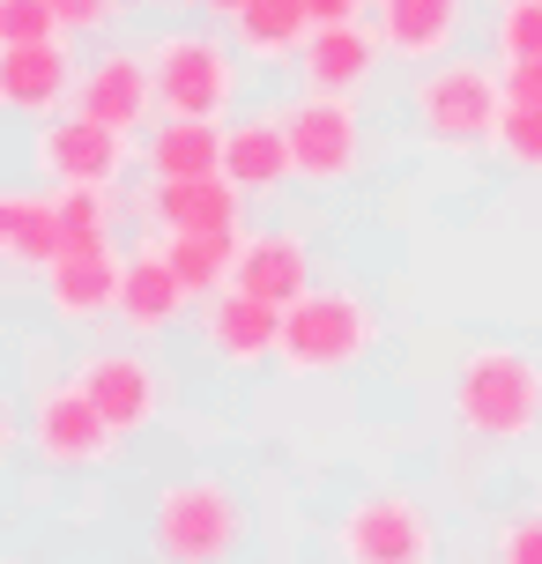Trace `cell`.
<instances>
[{"instance_id":"cell-1","label":"cell","mask_w":542,"mask_h":564,"mask_svg":"<svg viewBox=\"0 0 542 564\" xmlns=\"http://www.w3.org/2000/svg\"><path fill=\"white\" fill-rule=\"evenodd\" d=\"M454 416L476 438H528L542 423V365L520 349H468L454 365Z\"/></svg>"},{"instance_id":"cell-2","label":"cell","mask_w":542,"mask_h":564,"mask_svg":"<svg viewBox=\"0 0 542 564\" xmlns=\"http://www.w3.org/2000/svg\"><path fill=\"white\" fill-rule=\"evenodd\" d=\"M246 535V506L238 490L216 476H186L156 490V512H149V542L164 564H224Z\"/></svg>"},{"instance_id":"cell-3","label":"cell","mask_w":542,"mask_h":564,"mask_svg":"<svg viewBox=\"0 0 542 564\" xmlns=\"http://www.w3.org/2000/svg\"><path fill=\"white\" fill-rule=\"evenodd\" d=\"M371 341H379V319L357 290H305L283 312V365L305 371V379L349 371L357 357H371Z\"/></svg>"},{"instance_id":"cell-4","label":"cell","mask_w":542,"mask_h":564,"mask_svg":"<svg viewBox=\"0 0 542 564\" xmlns=\"http://www.w3.org/2000/svg\"><path fill=\"white\" fill-rule=\"evenodd\" d=\"M149 67H156V105L172 119H224V105L238 97V59L208 30H164L149 45Z\"/></svg>"},{"instance_id":"cell-5","label":"cell","mask_w":542,"mask_h":564,"mask_svg":"<svg viewBox=\"0 0 542 564\" xmlns=\"http://www.w3.org/2000/svg\"><path fill=\"white\" fill-rule=\"evenodd\" d=\"M506 75L484 67V59H438L424 83H416V119H424L431 141H498V119H506Z\"/></svg>"},{"instance_id":"cell-6","label":"cell","mask_w":542,"mask_h":564,"mask_svg":"<svg viewBox=\"0 0 542 564\" xmlns=\"http://www.w3.org/2000/svg\"><path fill=\"white\" fill-rule=\"evenodd\" d=\"M23 438H30V453H37L45 468H97L119 431L97 416V401H89L75 379H53V387H37V394H30Z\"/></svg>"},{"instance_id":"cell-7","label":"cell","mask_w":542,"mask_h":564,"mask_svg":"<svg viewBox=\"0 0 542 564\" xmlns=\"http://www.w3.org/2000/svg\"><path fill=\"white\" fill-rule=\"evenodd\" d=\"M343 564H431V512L401 490H371L335 528Z\"/></svg>"},{"instance_id":"cell-8","label":"cell","mask_w":542,"mask_h":564,"mask_svg":"<svg viewBox=\"0 0 542 564\" xmlns=\"http://www.w3.org/2000/svg\"><path fill=\"white\" fill-rule=\"evenodd\" d=\"M283 134H290L297 178H313V186L349 178L357 156H365V127H357V105H349V97H319L313 89V97L283 105Z\"/></svg>"},{"instance_id":"cell-9","label":"cell","mask_w":542,"mask_h":564,"mask_svg":"<svg viewBox=\"0 0 542 564\" xmlns=\"http://www.w3.org/2000/svg\"><path fill=\"white\" fill-rule=\"evenodd\" d=\"M37 171L53 186H112L119 164H127V134L105 127L89 112H67V119H37V141H30Z\"/></svg>"},{"instance_id":"cell-10","label":"cell","mask_w":542,"mask_h":564,"mask_svg":"<svg viewBox=\"0 0 542 564\" xmlns=\"http://www.w3.org/2000/svg\"><path fill=\"white\" fill-rule=\"evenodd\" d=\"M75 387L97 401V416L112 423L119 438L149 431L156 409H164V379H156L149 357H134V349H89L83 365H75Z\"/></svg>"},{"instance_id":"cell-11","label":"cell","mask_w":542,"mask_h":564,"mask_svg":"<svg viewBox=\"0 0 542 564\" xmlns=\"http://www.w3.org/2000/svg\"><path fill=\"white\" fill-rule=\"evenodd\" d=\"M83 67L67 53V37L45 45H0V105L15 119H59V105H75Z\"/></svg>"},{"instance_id":"cell-12","label":"cell","mask_w":542,"mask_h":564,"mask_svg":"<svg viewBox=\"0 0 542 564\" xmlns=\"http://www.w3.org/2000/svg\"><path fill=\"white\" fill-rule=\"evenodd\" d=\"M75 112L105 119V127H119V134H134V127L156 112V67H149V53H127V45L97 53V59L83 67Z\"/></svg>"},{"instance_id":"cell-13","label":"cell","mask_w":542,"mask_h":564,"mask_svg":"<svg viewBox=\"0 0 542 564\" xmlns=\"http://www.w3.org/2000/svg\"><path fill=\"white\" fill-rule=\"evenodd\" d=\"M200 335H208V349H216L224 365L253 371V365H268V357H283V305L246 297V290H224V297H208Z\"/></svg>"},{"instance_id":"cell-14","label":"cell","mask_w":542,"mask_h":564,"mask_svg":"<svg viewBox=\"0 0 542 564\" xmlns=\"http://www.w3.org/2000/svg\"><path fill=\"white\" fill-rule=\"evenodd\" d=\"M379 53H387L379 30H365V23H319L313 37H305L297 67H305V89H319V97H357V89L379 75Z\"/></svg>"},{"instance_id":"cell-15","label":"cell","mask_w":542,"mask_h":564,"mask_svg":"<svg viewBox=\"0 0 542 564\" xmlns=\"http://www.w3.org/2000/svg\"><path fill=\"white\" fill-rule=\"evenodd\" d=\"M230 290H246V297H268V305H297L305 290H313V253H305V238L297 230H253L246 246H238V275Z\"/></svg>"},{"instance_id":"cell-16","label":"cell","mask_w":542,"mask_h":564,"mask_svg":"<svg viewBox=\"0 0 542 564\" xmlns=\"http://www.w3.org/2000/svg\"><path fill=\"white\" fill-rule=\"evenodd\" d=\"M186 305H194V290H186V275L172 268L164 238H156V246H142V253H127V275H119V319H127L134 335L172 327Z\"/></svg>"},{"instance_id":"cell-17","label":"cell","mask_w":542,"mask_h":564,"mask_svg":"<svg viewBox=\"0 0 542 564\" xmlns=\"http://www.w3.org/2000/svg\"><path fill=\"white\" fill-rule=\"evenodd\" d=\"M149 216H156V230H238L246 186H238L230 171H208V178H156Z\"/></svg>"},{"instance_id":"cell-18","label":"cell","mask_w":542,"mask_h":564,"mask_svg":"<svg viewBox=\"0 0 542 564\" xmlns=\"http://www.w3.org/2000/svg\"><path fill=\"white\" fill-rule=\"evenodd\" d=\"M119 275H127V260L112 246H97V253H59L45 268V305L59 319H105L119 312Z\"/></svg>"},{"instance_id":"cell-19","label":"cell","mask_w":542,"mask_h":564,"mask_svg":"<svg viewBox=\"0 0 542 564\" xmlns=\"http://www.w3.org/2000/svg\"><path fill=\"white\" fill-rule=\"evenodd\" d=\"M371 8H379L371 30L401 59H446L460 37V15H468V0H371Z\"/></svg>"},{"instance_id":"cell-20","label":"cell","mask_w":542,"mask_h":564,"mask_svg":"<svg viewBox=\"0 0 542 564\" xmlns=\"http://www.w3.org/2000/svg\"><path fill=\"white\" fill-rule=\"evenodd\" d=\"M0 253L30 275H45L59 260V194H30V186L0 194Z\"/></svg>"},{"instance_id":"cell-21","label":"cell","mask_w":542,"mask_h":564,"mask_svg":"<svg viewBox=\"0 0 542 564\" xmlns=\"http://www.w3.org/2000/svg\"><path fill=\"white\" fill-rule=\"evenodd\" d=\"M224 149H230V127L164 112V127H156L149 149H142V164L156 171V178H208V171H224Z\"/></svg>"},{"instance_id":"cell-22","label":"cell","mask_w":542,"mask_h":564,"mask_svg":"<svg viewBox=\"0 0 542 564\" xmlns=\"http://www.w3.org/2000/svg\"><path fill=\"white\" fill-rule=\"evenodd\" d=\"M224 171L246 186V194H275L283 178H297L283 112H275V119H238V127H230V149H224Z\"/></svg>"},{"instance_id":"cell-23","label":"cell","mask_w":542,"mask_h":564,"mask_svg":"<svg viewBox=\"0 0 542 564\" xmlns=\"http://www.w3.org/2000/svg\"><path fill=\"white\" fill-rule=\"evenodd\" d=\"M230 23H238V45H246L253 59H297L305 37L319 30L305 0H246Z\"/></svg>"},{"instance_id":"cell-24","label":"cell","mask_w":542,"mask_h":564,"mask_svg":"<svg viewBox=\"0 0 542 564\" xmlns=\"http://www.w3.org/2000/svg\"><path fill=\"white\" fill-rule=\"evenodd\" d=\"M238 230H164V253H172V268L186 275V290L194 297H224L230 275H238Z\"/></svg>"},{"instance_id":"cell-25","label":"cell","mask_w":542,"mask_h":564,"mask_svg":"<svg viewBox=\"0 0 542 564\" xmlns=\"http://www.w3.org/2000/svg\"><path fill=\"white\" fill-rule=\"evenodd\" d=\"M97 246H112L105 186H59V253H97Z\"/></svg>"},{"instance_id":"cell-26","label":"cell","mask_w":542,"mask_h":564,"mask_svg":"<svg viewBox=\"0 0 542 564\" xmlns=\"http://www.w3.org/2000/svg\"><path fill=\"white\" fill-rule=\"evenodd\" d=\"M45 37H67L53 0H0V45H45Z\"/></svg>"},{"instance_id":"cell-27","label":"cell","mask_w":542,"mask_h":564,"mask_svg":"<svg viewBox=\"0 0 542 564\" xmlns=\"http://www.w3.org/2000/svg\"><path fill=\"white\" fill-rule=\"evenodd\" d=\"M498 53L506 59H542V0H506V8H498Z\"/></svg>"},{"instance_id":"cell-28","label":"cell","mask_w":542,"mask_h":564,"mask_svg":"<svg viewBox=\"0 0 542 564\" xmlns=\"http://www.w3.org/2000/svg\"><path fill=\"white\" fill-rule=\"evenodd\" d=\"M498 149H506L513 164L542 171V105H506V119H498Z\"/></svg>"},{"instance_id":"cell-29","label":"cell","mask_w":542,"mask_h":564,"mask_svg":"<svg viewBox=\"0 0 542 564\" xmlns=\"http://www.w3.org/2000/svg\"><path fill=\"white\" fill-rule=\"evenodd\" d=\"M53 15L67 37H89V30H112L127 15V0H53Z\"/></svg>"},{"instance_id":"cell-30","label":"cell","mask_w":542,"mask_h":564,"mask_svg":"<svg viewBox=\"0 0 542 564\" xmlns=\"http://www.w3.org/2000/svg\"><path fill=\"white\" fill-rule=\"evenodd\" d=\"M498 564H542V512H520L498 528Z\"/></svg>"},{"instance_id":"cell-31","label":"cell","mask_w":542,"mask_h":564,"mask_svg":"<svg viewBox=\"0 0 542 564\" xmlns=\"http://www.w3.org/2000/svg\"><path fill=\"white\" fill-rule=\"evenodd\" d=\"M506 97L513 105H542V59H506Z\"/></svg>"},{"instance_id":"cell-32","label":"cell","mask_w":542,"mask_h":564,"mask_svg":"<svg viewBox=\"0 0 542 564\" xmlns=\"http://www.w3.org/2000/svg\"><path fill=\"white\" fill-rule=\"evenodd\" d=\"M305 8H313V23H357L365 0H305Z\"/></svg>"},{"instance_id":"cell-33","label":"cell","mask_w":542,"mask_h":564,"mask_svg":"<svg viewBox=\"0 0 542 564\" xmlns=\"http://www.w3.org/2000/svg\"><path fill=\"white\" fill-rule=\"evenodd\" d=\"M200 8H208V15H238L246 0H200Z\"/></svg>"},{"instance_id":"cell-34","label":"cell","mask_w":542,"mask_h":564,"mask_svg":"<svg viewBox=\"0 0 542 564\" xmlns=\"http://www.w3.org/2000/svg\"><path fill=\"white\" fill-rule=\"evenodd\" d=\"M164 8H178V0H164Z\"/></svg>"}]
</instances>
